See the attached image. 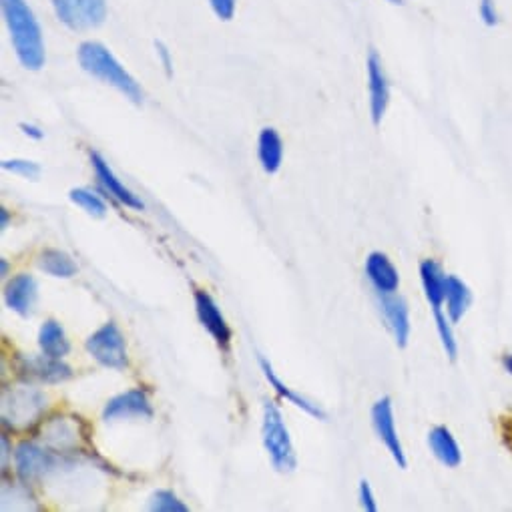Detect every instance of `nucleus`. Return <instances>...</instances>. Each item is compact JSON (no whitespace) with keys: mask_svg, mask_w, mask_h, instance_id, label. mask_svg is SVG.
Listing matches in <instances>:
<instances>
[{"mask_svg":"<svg viewBox=\"0 0 512 512\" xmlns=\"http://www.w3.org/2000/svg\"><path fill=\"white\" fill-rule=\"evenodd\" d=\"M3 15L15 53L23 67L39 71L45 65V41L39 21L25 0H3Z\"/></svg>","mask_w":512,"mask_h":512,"instance_id":"f257e3e1","label":"nucleus"},{"mask_svg":"<svg viewBox=\"0 0 512 512\" xmlns=\"http://www.w3.org/2000/svg\"><path fill=\"white\" fill-rule=\"evenodd\" d=\"M79 63L81 67L93 75L95 79L115 87L133 103H143V91L139 83L125 71V67L113 57V53L95 41H87L79 47Z\"/></svg>","mask_w":512,"mask_h":512,"instance_id":"f03ea898","label":"nucleus"},{"mask_svg":"<svg viewBox=\"0 0 512 512\" xmlns=\"http://www.w3.org/2000/svg\"><path fill=\"white\" fill-rule=\"evenodd\" d=\"M420 280H422L426 300L432 306V312L436 318V328H438V334L442 340V348L450 360H456L458 344H456L452 328H450V318L444 316V308H442L446 302V276L436 262L426 260L420 266Z\"/></svg>","mask_w":512,"mask_h":512,"instance_id":"7ed1b4c3","label":"nucleus"},{"mask_svg":"<svg viewBox=\"0 0 512 512\" xmlns=\"http://www.w3.org/2000/svg\"><path fill=\"white\" fill-rule=\"evenodd\" d=\"M262 436H264V446L270 454L274 468L280 472H292L298 462L294 444H292V438H290V432H288V426L284 422L280 408L270 400L264 404Z\"/></svg>","mask_w":512,"mask_h":512,"instance_id":"20e7f679","label":"nucleus"},{"mask_svg":"<svg viewBox=\"0 0 512 512\" xmlns=\"http://www.w3.org/2000/svg\"><path fill=\"white\" fill-rule=\"evenodd\" d=\"M85 348L91 354V358L99 362L103 368L125 370L129 364L125 336L115 322H107L95 334H91Z\"/></svg>","mask_w":512,"mask_h":512,"instance_id":"39448f33","label":"nucleus"},{"mask_svg":"<svg viewBox=\"0 0 512 512\" xmlns=\"http://www.w3.org/2000/svg\"><path fill=\"white\" fill-rule=\"evenodd\" d=\"M53 7L71 31L97 29L107 17V0H53Z\"/></svg>","mask_w":512,"mask_h":512,"instance_id":"423d86ee","label":"nucleus"},{"mask_svg":"<svg viewBox=\"0 0 512 512\" xmlns=\"http://www.w3.org/2000/svg\"><path fill=\"white\" fill-rule=\"evenodd\" d=\"M45 410V398L41 392L23 388L11 392L9 398H5V424L11 428H27L33 422L39 420V416Z\"/></svg>","mask_w":512,"mask_h":512,"instance_id":"0eeeda50","label":"nucleus"},{"mask_svg":"<svg viewBox=\"0 0 512 512\" xmlns=\"http://www.w3.org/2000/svg\"><path fill=\"white\" fill-rule=\"evenodd\" d=\"M17 472L23 482H35L57 468L59 458L35 442H21L15 450Z\"/></svg>","mask_w":512,"mask_h":512,"instance_id":"6e6552de","label":"nucleus"},{"mask_svg":"<svg viewBox=\"0 0 512 512\" xmlns=\"http://www.w3.org/2000/svg\"><path fill=\"white\" fill-rule=\"evenodd\" d=\"M19 374L27 382L41 384H61L73 376L71 366H67L59 358L43 356H25L19 360Z\"/></svg>","mask_w":512,"mask_h":512,"instance_id":"1a4fd4ad","label":"nucleus"},{"mask_svg":"<svg viewBox=\"0 0 512 512\" xmlns=\"http://www.w3.org/2000/svg\"><path fill=\"white\" fill-rule=\"evenodd\" d=\"M372 424L374 430L378 434V438L382 440V444L388 448V452L392 454V458L396 460V464L400 468L408 466L402 442L398 438V430H396V422H394V410H392V400L390 398H380L374 408H372Z\"/></svg>","mask_w":512,"mask_h":512,"instance_id":"9d476101","label":"nucleus"},{"mask_svg":"<svg viewBox=\"0 0 512 512\" xmlns=\"http://www.w3.org/2000/svg\"><path fill=\"white\" fill-rule=\"evenodd\" d=\"M103 418L107 422L113 420H129V418H141L151 420L153 418V406L149 402V396L145 390H127L115 398H111L103 410Z\"/></svg>","mask_w":512,"mask_h":512,"instance_id":"9b49d317","label":"nucleus"},{"mask_svg":"<svg viewBox=\"0 0 512 512\" xmlns=\"http://www.w3.org/2000/svg\"><path fill=\"white\" fill-rule=\"evenodd\" d=\"M368 91H370V113L374 125L382 123V117L386 115V109L390 105V83L382 67V59L376 51L368 57Z\"/></svg>","mask_w":512,"mask_h":512,"instance_id":"f8f14e48","label":"nucleus"},{"mask_svg":"<svg viewBox=\"0 0 512 512\" xmlns=\"http://www.w3.org/2000/svg\"><path fill=\"white\" fill-rule=\"evenodd\" d=\"M378 304H380V312L390 328V332L394 334V340L398 344V348H406L408 340H410V310L404 298L394 294H378Z\"/></svg>","mask_w":512,"mask_h":512,"instance_id":"ddd939ff","label":"nucleus"},{"mask_svg":"<svg viewBox=\"0 0 512 512\" xmlns=\"http://www.w3.org/2000/svg\"><path fill=\"white\" fill-rule=\"evenodd\" d=\"M195 310H197V318L201 322V326L211 334V338L223 348H229L231 342V330L221 314V310L217 308L215 300L207 294V292H195Z\"/></svg>","mask_w":512,"mask_h":512,"instance_id":"4468645a","label":"nucleus"},{"mask_svg":"<svg viewBox=\"0 0 512 512\" xmlns=\"http://www.w3.org/2000/svg\"><path fill=\"white\" fill-rule=\"evenodd\" d=\"M91 163H93V169H95V175L99 179V183L103 185V189L115 199L119 201L121 205L125 207H131V209H137V211H143V201L131 191L127 189L119 177L113 173V169L109 167V163L99 155V153H91Z\"/></svg>","mask_w":512,"mask_h":512,"instance_id":"2eb2a0df","label":"nucleus"},{"mask_svg":"<svg viewBox=\"0 0 512 512\" xmlns=\"http://www.w3.org/2000/svg\"><path fill=\"white\" fill-rule=\"evenodd\" d=\"M37 296H39L37 280L33 276H27V274L15 276L5 288V304L15 314H19L23 318H29L33 314V308L37 304Z\"/></svg>","mask_w":512,"mask_h":512,"instance_id":"dca6fc26","label":"nucleus"},{"mask_svg":"<svg viewBox=\"0 0 512 512\" xmlns=\"http://www.w3.org/2000/svg\"><path fill=\"white\" fill-rule=\"evenodd\" d=\"M366 278L378 294H394L400 286L396 266L382 251H372L366 260Z\"/></svg>","mask_w":512,"mask_h":512,"instance_id":"f3484780","label":"nucleus"},{"mask_svg":"<svg viewBox=\"0 0 512 512\" xmlns=\"http://www.w3.org/2000/svg\"><path fill=\"white\" fill-rule=\"evenodd\" d=\"M428 446L432 454L448 468H456L462 462V450L446 426H436L428 432Z\"/></svg>","mask_w":512,"mask_h":512,"instance_id":"a211bd4d","label":"nucleus"},{"mask_svg":"<svg viewBox=\"0 0 512 512\" xmlns=\"http://www.w3.org/2000/svg\"><path fill=\"white\" fill-rule=\"evenodd\" d=\"M258 157L266 173H278L284 161V141L280 133L272 127H266L258 139Z\"/></svg>","mask_w":512,"mask_h":512,"instance_id":"6ab92c4d","label":"nucleus"},{"mask_svg":"<svg viewBox=\"0 0 512 512\" xmlns=\"http://www.w3.org/2000/svg\"><path fill=\"white\" fill-rule=\"evenodd\" d=\"M260 364H262V370H264V374H266V378H268V382L272 384V388L284 398V400H288L290 404H294L296 408H300V410H304V412H308L310 416H314V418H318V420H326V412L318 406V404H314V402H310L308 398H304V396H300V394H296L290 386H286L280 378H278V374L274 372V368H272V364L266 360V358H262L260 360Z\"/></svg>","mask_w":512,"mask_h":512,"instance_id":"aec40b11","label":"nucleus"},{"mask_svg":"<svg viewBox=\"0 0 512 512\" xmlns=\"http://www.w3.org/2000/svg\"><path fill=\"white\" fill-rule=\"evenodd\" d=\"M39 346H41L43 354H47L51 358H59V360H63L71 352L67 334H65L63 326L55 320H49L43 324V328L39 332Z\"/></svg>","mask_w":512,"mask_h":512,"instance_id":"412c9836","label":"nucleus"},{"mask_svg":"<svg viewBox=\"0 0 512 512\" xmlns=\"http://www.w3.org/2000/svg\"><path fill=\"white\" fill-rule=\"evenodd\" d=\"M472 302L468 286L456 276H446V312L450 322H460Z\"/></svg>","mask_w":512,"mask_h":512,"instance_id":"4be33fe9","label":"nucleus"},{"mask_svg":"<svg viewBox=\"0 0 512 512\" xmlns=\"http://www.w3.org/2000/svg\"><path fill=\"white\" fill-rule=\"evenodd\" d=\"M39 268L53 276V278H73L77 274V264L73 262L71 255L67 251L61 249H45L41 253V260H39Z\"/></svg>","mask_w":512,"mask_h":512,"instance_id":"5701e85b","label":"nucleus"},{"mask_svg":"<svg viewBox=\"0 0 512 512\" xmlns=\"http://www.w3.org/2000/svg\"><path fill=\"white\" fill-rule=\"evenodd\" d=\"M69 197L75 205H79L91 217H105L107 215V203L97 193H93L91 189H73Z\"/></svg>","mask_w":512,"mask_h":512,"instance_id":"b1692460","label":"nucleus"},{"mask_svg":"<svg viewBox=\"0 0 512 512\" xmlns=\"http://www.w3.org/2000/svg\"><path fill=\"white\" fill-rule=\"evenodd\" d=\"M149 508L155 512H187L189 508L173 494L171 490H157L149 502Z\"/></svg>","mask_w":512,"mask_h":512,"instance_id":"393cba45","label":"nucleus"},{"mask_svg":"<svg viewBox=\"0 0 512 512\" xmlns=\"http://www.w3.org/2000/svg\"><path fill=\"white\" fill-rule=\"evenodd\" d=\"M3 169L17 173L25 179H37L41 175V167L33 161H25V159H11V161H3Z\"/></svg>","mask_w":512,"mask_h":512,"instance_id":"a878e982","label":"nucleus"},{"mask_svg":"<svg viewBox=\"0 0 512 512\" xmlns=\"http://www.w3.org/2000/svg\"><path fill=\"white\" fill-rule=\"evenodd\" d=\"M478 15L486 27H496L500 23V15L496 9V0H480Z\"/></svg>","mask_w":512,"mask_h":512,"instance_id":"bb28decb","label":"nucleus"},{"mask_svg":"<svg viewBox=\"0 0 512 512\" xmlns=\"http://www.w3.org/2000/svg\"><path fill=\"white\" fill-rule=\"evenodd\" d=\"M209 5L213 9V13L221 19V21H231L233 13H235V5L237 0H209Z\"/></svg>","mask_w":512,"mask_h":512,"instance_id":"cd10ccee","label":"nucleus"},{"mask_svg":"<svg viewBox=\"0 0 512 512\" xmlns=\"http://www.w3.org/2000/svg\"><path fill=\"white\" fill-rule=\"evenodd\" d=\"M360 504H362V508L368 510V512H376V510H378L376 496H374V492H372V486H370L366 480L360 482Z\"/></svg>","mask_w":512,"mask_h":512,"instance_id":"c85d7f7f","label":"nucleus"},{"mask_svg":"<svg viewBox=\"0 0 512 512\" xmlns=\"http://www.w3.org/2000/svg\"><path fill=\"white\" fill-rule=\"evenodd\" d=\"M155 49H157V55H159V59L163 63V69H165L167 77H171L173 75V61H171V55H169L167 47L163 43H155Z\"/></svg>","mask_w":512,"mask_h":512,"instance_id":"c756f323","label":"nucleus"},{"mask_svg":"<svg viewBox=\"0 0 512 512\" xmlns=\"http://www.w3.org/2000/svg\"><path fill=\"white\" fill-rule=\"evenodd\" d=\"M502 438H504L506 446L512 450V418L502 422Z\"/></svg>","mask_w":512,"mask_h":512,"instance_id":"7c9ffc66","label":"nucleus"},{"mask_svg":"<svg viewBox=\"0 0 512 512\" xmlns=\"http://www.w3.org/2000/svg\"><path fill=\"white\" fill-rule=\"evenodd\" d=\"M21 129H23V133H25V135H29V137H33V139H43V131H41L39 127H35V125L23 123V125H21Z\"/></svg>","mask_w":512,"mask_h":512,"instance_id":"2f4dec72","label":"nucleus"},{"mask_svg":"<svg viewBox=\"0 0 512 512\" xmlns=\"http://www.w3.org/2000/svg\"><path fill=\"white\" fill-rule=\"evenodd\" d=\"M9 219H11V215H9V209H0V227L3 229H7V225H9Z\"/></svg>","mask_w":512,"mask_h":512,"instance_id":"473e14b6","label":"nucleus"},{"mask_svg":"<svg viewBox=\"0 0 512 512\" xmlns=\"http://www.w3.org/2000/svg\"><path fill=\"white\" fill-rule=\"evenodd\" d=\"M502 366H504V370H506L508 374H512V354H508V356L502 358Z\"/></svg>","mask_w":512,"mask_h":512,"instance_id":"72a5a7b5","label":"nucleus"},{"mask_svg":"<svg viewBox=\"0 0 512 512\" xmlns=\"http://www.w3.org/2000/svg\"><path fill=\"white\" fill-rule=\"evenodd\" d=\"M7 456H9V440H7V436L3 438V466L7 464Z\"/></svg>","mask_w":512,"mask_h":512,"instance_id":"f704fd0d","label":"nucleus"},{"mask_svg":"<svg viewBox=\"0 0 512 512\" xmlns=\"http://www.w3.org/2000/svg\"><path fill=\"white\" fill-rule=\"evenodd\" d=\"M0 274H3V276L9 274V264H7V260H0Z\"/></svg>","mask_w":512,"mask_h":512,"instance_id":"c9c22d12","label":"nucleus"},{"mask_svg":"<svg viewBox=\"0 0 512 512\" xmlns=\"http://www.w3.org/2000/svg\"><path fill=\"white\" fill-rule=\"evenodd\" d=\"M388 3H392V5H404V0H388Z\"/></svg>","mask_w":512,"mask_h":512,"instance_id":"e433bc0d","label":"nucleus"}]
</instances>
